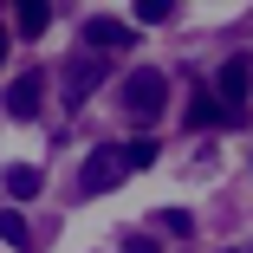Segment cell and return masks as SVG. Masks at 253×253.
Here are the masks:
<instances>
[{"instance_id":"obj_2","label":"cell","mask_w":253,"mask_h":253,"mask_svg":"<svg viewBox=\"0 0 253 253\" xmlns=\"http://www.w3.org/2000/svg\"><path fill=\"white\" fill-rule=\"evenodd\" d=\"M124 175H130V169H124V156H117V143H111V149H91V156L78 163V195H111Z\"/></svg>"},{"instance_id":"obj_14","label":"cell","mask_w":253,"mask_h":253,"mask_svg":"<svg viewBox=\"0 0 253 253\" xmlns=\"http://www.w3.org/2000/svg\"><path fill=\"white\" fill-rule=\"evenodd\" d=\"M124 253H163V247L149 240V234H130V240H124Z\"/></svg>"},{"instance_id":"obj_4","label":"cell","mask_w":253,"mask_h":253,"mask_svg":"<svg viewBox=\"0 0 253 253\" xmlns=\"http://www.w3.org/2000/svg\"><path fill=\"white\" fill-rule=\"evenodd\" d=\"M97 84H104V59H91V52H84V59H72V65H65V104L78 111Z\"/></svg>"},{"instance_id":"obj_9","label":"cell","mask_w":253,"mask_h":253,"mask_svg":"<svg viewBox=\"0 0 253 253\" xmlns=\"http://www.w3.org/2000/svg\"><path fill=\"white\" fill-rule=\"evenodd\" d=\"M45 26H52V7H45V0H20V33H26V39H39Z\"/></svg>"},{"instance_id":"obj_8","label":"cell","mask_w":253,"mask_h":253,"mask_svg":"<svg viewBox=\"0 0 253 253\" xmlns=\"http://www.w3.org/2000/svg\"><path fill=\"white\" fill-rule=\"evenodd\" d=\"M39 182H45V175H39V169H26V163H13V169H7V195H13V201H33V195H39Z\"/></svg>"},{"instance_id":"obj_11","label":"cell","mask_w":253,"mask_h":253,"mask_svg":"<svg viewBox=\"0 0 253 253\" xmlns=\"http://www.w3.org/2000/svg\"><path fill=\"white\" fill-rule=\"evenodd\" d=\"M117 156H124V169H149V163H156V143H149V136H136V143H117Z\"/></svg>"},{"instance_id":"obj_15","label":"cell","mask_w":253,"mask_h":253,"mask_svg":"<svg viewBox=\"0 0 253 253\" xmlns=\"http://www.w3.org/2000/svg\"><path fill=\"white\" fill-rule=\"evenodd\" d=\"M0 65H7V33H0Z\"/></svg>"},{"instance_id":"obj_5","label":"cell","mask_w":253,"mask_h":253,"mask_svg":"<svg viewBox=\"0 0 253 253\" xmlns=\"http://www.w3.org/2000/svg\"><path fill=\"white\" fill-rule=\"evenodd\" d=\"M39 91H45V78H39V72H20V78L7 84V97H0V104H7V117H20V124L39 117Z\"/></svg>"},{"instance_id":"obj_13","label":"cell","mask_w":253,"mask_h":253,"mask_svg":"<svg viewBox=\"0 0 253 253\" xmlns=\"http://www.w3.org/2000/svg\"><path fill=\"white\" fill-rule=\"evenodd\" d=\"M169 13H175V7H169V0H143V7H136V20H143V26H163Z\"/></svg>"},{"instance_id":"obj_6","label":"cell","mask_w":253,"mask_h":253,"mask_svg":"<svg viewBox=\"0 0 253 253\" xmlns=\"http://www.w3.org/2000/svg\"><path fill=\"white\" fill-rule=\"evenodd\" d=\"M84 39H91V59H104V52H117V45H130V26L124 20H91Z\"/></svg>"},{"instance_id":"obj_12","label":"cell","mask_w":253,"mask_h":253,"mask_svg":"<svg viewBox=\"0 0 253 253\" xmlns=\"http://www.w3.org/2000/svg\"><path fill=\"white\" fill-rule=\"evenodd\" d=\"M156 221H163V234H188V227H195V214H188V208H163Z\"/></svg>"},{"instance_id":"obj_1","label":"cell","mask_w":253,"mask_h":253,"mask_svg":"<svg viewBox=\"0 0 253 253\" xmlns=\"http://www.w3.org/2000/svg\"><path fill=\"white\" fill-rule=\"evenodd\" d=\"M163 97H169V78H163L156 65H143V72H130V78H124V111H130L136 124L163 117Z\"/></svg>"},{"instance_id":"obj_16","label":"cell","mask_w":253,"mask_h":253,"mask_svg":"<svg viewBox=\"0 0 253 253\" xmlns=\"http://www.w3.org/2000/svg\"><path fill=\"white\" fill-rule=\"evenodd\" d=\"M227 253H253V247H227Z\"/></svg>"},{"instance_id":"obj_10","label":"cell","mask_w":253,"mask_h":253,"mask_svg":"<svg viewBox=\"0 0 253 253\" xmlns=\"http://www.w3.org/2000/svg\"><path fill=\"white\" fill-rule=\"evenodd\" d=\"M188 124H195V130H214V124H227L221 97H195V104H188Z\"/></svg>"},{"instance_id":"obj_7","label":"cell","mask_w":253,"mask_h":253,"mask_svg":"<svg viewBox=\"0 0 253 253\" xmlns=\"http://www.w3.org/2000/svg\"><path fill=\"white\" fill-rule=\"evenodd\" d=\"M0 240H7L13 253H26V247H33V227H26V214H20V208H0Z\"/></svg>"},{"instance_id":"obj_3","label":"cell","mask_w":253,"mask_h":253,"mask_svg":"<svg viewBox=\"0 0 253 253\" xmlns=\"http://www.w3.org/2000/svg\"><path fill=\"white\" fill-rule=\"evenodd\" d=\"M214 91H221V111H227V117L240 124V97L253 91V59H240V52H234V59L221 65V78H214Z\"/></svg>"}]
</instances>
